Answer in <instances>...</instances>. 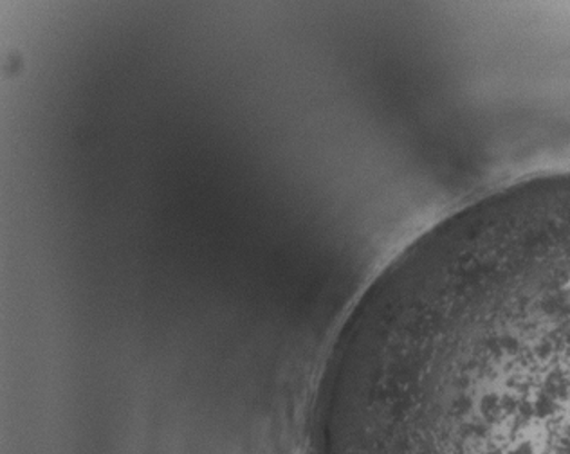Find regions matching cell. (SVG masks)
Segmentation results:
<instances>
[{"label":"cell","instance_id":"cell-1","mask_svg":"<svg viewBox=\"0 0 570 454\" xmlns=\"http://www.w3.org/2000/svg\"><path fill=\"white\" fill-rule=\"evenodd\" d=\"M390 454H570V299L435 355Z\"/></svg>","mask_w":570,"mask_h":454}]
</instances>
